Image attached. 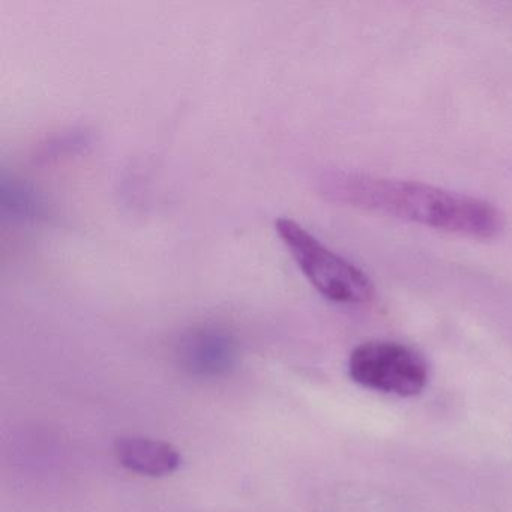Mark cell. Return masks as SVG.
Instances as JSON below:
<instances>
[{
	"label": "cell",
	"mask_w": 512,
	"mask_h": 512,
	"mask_svg": "<svg viewBox=\"0 0 512 512\" xmlns=\"http://www.w3.org/2000/svg\"><path fill=\"white\" fill-rule=\"evenodd\" d=\"M320 191L332 202L467 238H496L505 226L491 203L424 182L332 172L320 179Z\"/></svg>",
	"instance_id": "cell-1"
},
{
	"label": "cell",
	"mask_w": 512,
	"mask_h": 512,
	"mask_svg": "<svg viewBox=\"0 0 512 512\" xmlns=\"http://www.w3.org/2000/svg\"><path fill=\"white\" fill-rule=\"evenodd\" d=\"M275 229L302 274L329 301L337 304H365L374 296V284L367 274L323 245L316 236L290 218H278Z\"/></svg>",
	"instance_id": "cell-2"
},
{
	"label": "cell",
	"mask_w": 512,
	"mask_h": 512,
	"mask_svg": "<svg viewBox=\"0 0 512 512\" xmlns=\"http://www.w3.org/2000/svg\"><path fill=\"white\" fill-rule=\"evenodd\" d=\"M353 382L385 394L413 397L428 382V367L419 353L392 341H368L349 359Z\"/></svg>",
	"instance_id": "cell-3"
},
{
	"label": "cell",
	"mask_w": 512,
	"mask_h": 512,
	"mask_svg": "<svg viewBox=\"0 0 512 512\" xmlns=\"http://www.w3.org/2000/svg\"><path fill=\"white\" fill-rule=\"evenodd\" d=\"M116 457L125 469L139 475L166 476L181 466V454L170 443L146 437H122L116 442Z\"/></svg>",
	"instance_id": "cell-4"
},
{
	"label": "cell",
	"mask_w": 512,
	"mask_h": 512,
	"mask_svg": "<svg viewBox=\"0 0 512 512\" xmlns=\"http://www.w3.org/2000/svg\"><path fill=\"white\" fill-rule=\"evenodd\" d=\"M2 208L10 212L14 218L37 220L47 214V206L43 197L35 190L19 181L4 179L2 184Z\"/></svg>",
	"instance_id": "cell-5"
},
{
	"label": "cell",
	"mask_w": 512,
	"mask_h": 512,
	"mask_svg": "<svg viewBox=\"0 0 512 512\" xmlns=\"http://www.w3.org/2000/svg\"><path fill=\"white\" fill-rule=\"evenodd\" d=\"M91 142V136L86 131L74 130L67 133L58 134L47 140L37 152V160L55 161L59 158L68 157V155L77 154L85 149Z\"/></svg>",
	"instance_id": "cell-6"
}]
</instances>
